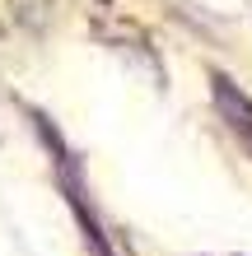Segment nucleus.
<instances>
[{
	"mask_svg": "<svg viewBox=\"0 0 252 256\" xmlns=\"http://www.w3.org/2000/svg\"><path fill=\"white\" fill-rule=\"evenodd\" d=\"M210 88H215V108H219V116H224L229 126H238L243 135H252V102L233 88V80H224V74H215L210 80Z\"/></svg>",
	"mask_w": 252,
	"mask_h": 256,
	"instance_id": "obj_1",
	"label": "nucleus"
}]
</instances>
